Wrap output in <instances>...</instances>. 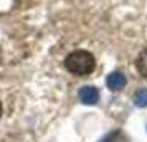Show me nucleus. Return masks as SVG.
Here are the masks:
<instances>
[{"label":"nucleus","instance_id":"nucleus-5","mask_svg":"<svg viewBox=\"0 0 147 142\" xmlns=\"http://www.w3.org/2000/svg\"><path fill=\"white\" fill-rule=\"evenodd\" d=\"M134 104L137 108H147V89H139L134 94Z\"/></svg>","mask_w":147,"mask_h":142},{"label":"nucleus","instance_id":"nucleus-1","mask_svg":"<svg viewBox=\"0 0 147 142\" xmlns=\"http://www.w3.org/2000/svg\"><path fill=\"white\" fill-rule=\"evenodd\" d=\"M65 66L69 73L78 76H86L91 75L94 71V66H96V61H94V56L89 51H84V50H78V51H73L66 56L65 60Z\"/></svg>","mask_w":147,"mask_h":142},{"label":"nucleus","instance_id":"nucleus-6","mask_svg":"<svg viewBox=\"0 0 147 142\" xmlns=\"http://www.w3.org/2000/svg\"><path fill=\"white\" fill-rule=\"evenodd\" d=\"M0 116H2V104H0Z\"/></svg>","mask_w":147,"mask_h":142},{"label":"nucleus","instance_id":"nucleus-2","mask_svg":"<svg viewBox=\"0 0 147 142\" xmlns=\"http://www.w3.org/2000/svg\"><path fill=\"white\" fill-rule=\"evenodd\" d=\"M80 99H81V102L93 106V104H96L99 101V91L94 86H83L80 89Z\"/></svg>","mask_w":147,"mask_h":142},{"label":"nucleus","instance_id":"nucleus-3","mask_svg":"<svg viewBox=\"0 0 147 142\" xmlns=\"http://www.w3.org/2000/svg\"><path fill=\"white\" fill-rule=\"evenodd\" d=\"M107 88L111 89V91H121V89L126 86V76L122 75V73H119V71H116V73H111V75L107 76Z\"/></svg>","mask_w":147,"mask_h":142},{"label":"nucleus","instance_id":"nucleus-4","mask_svg":"<svg viewBox=\"0 0 147 142\" xmlns=\"http://www.w3.org/2000/svg\"><path fill=\"white\" fill-rule=\"evenodd\" d=\"M136 68H137V71L140 73V76H144L147 78V48H144L140 55L137 56V60H136Z\"/></svg>","mask_w":147,"mask_h":142}]
</instances>
